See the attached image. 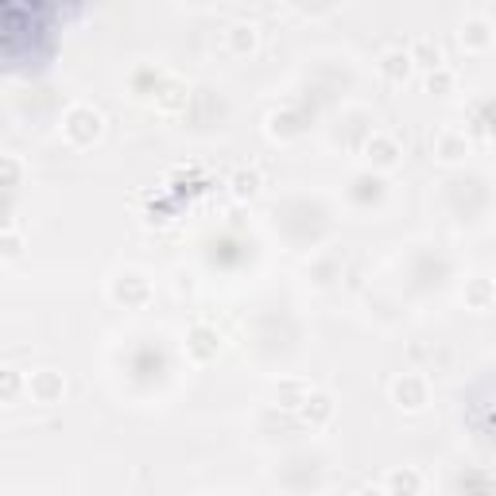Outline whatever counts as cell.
Returning <instances> with one entry per match:
<instances>
[{
    "mask_svg": "<svg viewBox=\"0 0 496 496\" xmlns=\"http://www.w3.org/2000/svg\"><path fill=\"white\" fill-rule=\"evenodd\" d=\"M66 132L86 144V140H94L97 132H101V113L89 109V105H74V109L66 113Z\"/></svg>",
    "mask_w": 496,
    "mask_h": 496,
    "instance_id": "6da1fadb",
    "label": "cell"
},
{
    "mask_svg": "<svg viewBox=\"0 0 496 496\" xmlns=\"http://www.w3.org/2000/svg\"><path fill=\"white\" fill-rule=\"evenodd\" d=\"M229 39H233L237 51H248V47L256 43V23H233V28H229Z\"/></svg>",
    "mask_w": 496,
    "mask_h": 496,
    "instance_id": "7a4b0ae2",
    "label": "cell"
},
{
    "mask_svg": "<svg viewBox=\"0 0 496 496\" xmlns=\"http://www.w3.org/2000/svg\"><path fill=\"white\" fill-rule=\"evenodd\" d=\"M190 342H194L198 357H210V353H213V334H210V329H194V334H190Z\"/></svg>",
    "mask_w": 496,
    "mask_h": 496,
    "instance_id": "3957f363",
    "label": "cell"
},
{
    "mask_svg": "<svg viewBox=\"0 0 496 496\" xmlns=\"http://www.w3.org/2000/svg\"><path fill=\"white\" fill-rule=\"evenodd\" d=\"M59 376H55V372H39V400H51L55 392H59Z\"/></svg>",
    "mask_w": 496,
    "mask_h": 496,
    "instance_id": "277c9868",
    "label": "cell"
}]
</instances>
